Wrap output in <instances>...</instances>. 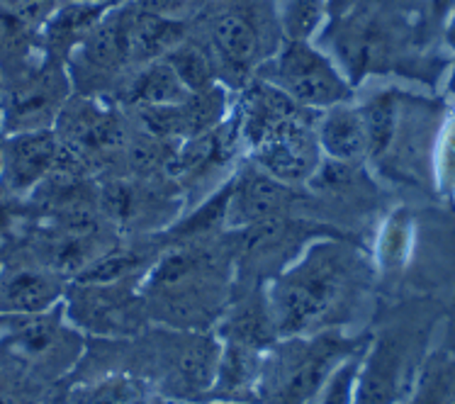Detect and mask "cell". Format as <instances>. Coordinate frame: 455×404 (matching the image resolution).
Segmentation results:
<instances>
[{
  "label": "cell",
  "instance_id": "obj_1",
  "mask_svg": "<svg viewBox=\"0 0 455 404\" xmlns=\"http://www.w3.org/2000/svg\"><path fill=\"white\" fill-rule=\"evenodd\" d=\"M375 265L351 236H319L266 285L280 338L344 329L371 297Z\"/></svg>",
  "mask_w": 455,
  "mask_h": 404
},
{
  "label": "cell",
  "instance_id": "obj_2",
  "mask_svg": "<svg viewBox=\"0 0 455 404\" xmlns=\"http://www.w3.org/2000/svg\"><path fill=\"white\" fill-rule=\"evenodd\" d=\"M234 273V232L168 246L140 285L151 324L180 331H212L232 302Z\"/></svg>",
  "mask_w": 455,
  "mask_h": 404
},
{
  "label": "cell",
  "instance_id": "obj_3",
  "mask_svg": "<svg viewBox=\"0 0 455 404\" xmlns=\"http://www.w3.org/2000/svg\"><path fill=\"white\" fill-rule=\"evenodd\" d=\"M322 113L292 103L288 95L260 78L243 85L236 132L260 170L285 186L315 178L324 163L319 147Z\"/></svg>",
  "mask_w": 455,
  "mask_h": 404
},
{
  "label": "cell",
  "instance_id": "obj_4",
  "mask_svg": "<svg viewBox=\"0 0 455 404\" xmlns=\"http://www.w3.org/2000/svg\"><path fill=\"white\" fill-rule=\"evenodd\" d=\"M371 341L372 334L348 337L344 329L278 338L263 356L259 404H315L336 368Z\"/></svg>",
  "mask_w": 455,
  "mask_h": 404
},
{
  "label": "cell",
  "instance_id": "obj_5",
  "mask_svg": "<svg viewBox=\"0 0 455 404\" xmlns=\"http://www.w3.org/2000/svg\"><path fill=\"white\" fill-rule=\"evenodd\" d=\"M88 338L66 320L64 305L39 314L0 317V353L42 390L54 392L71 377Z\"/></svg>",
  "mask_w": 455,
  "mask_h": 404
},
{
  "label": "cell",
  "instance_id": "obj_6",
  "mask_svg": "<svg viewBox=\"0 0 455 404\" xmlns=\"http://www.w3.org/2000/svg\"><path fill=\"white\" fill-rule=\"evenodd\" d=\"M54 134L66 159L93 178H124L132 130L110 100L71 95L59 115Z\"/></svg>",
  "mask_w": 455,
  "mask_h": 404
},
{
  "label": "cell",
  "instance_id": "obj_7",
  "mask_svg": "<svg viewBox=\"0 0 455 404\" xmlns=\"http://www.w3.org/2000/svg\"><path fill=\"white\" fill-rule=\"evenodd\" d=\"M256 78L278 88L292 103L316 113L354 100L348 75L324 51L299 39H285L283 47L260 64Z\"/></svg>",
  "mask_w": 455,
  "mask_h": 404
},
{
  "label": "cell",
  "instance_id": "obj_8",
  "mask_svg": "<svg viewBox=\"0 0 455 404\" xmlns=\"http://www.w3.org/2000/svg\"><path fill=\"white\" fill-rule=\"evenodd\" d=\"M140 285L141 281H68L61 300L66 320L85 338L124 341L140 337L151 327Z\"/></svg>",
  "mask_w": 455,
  "mask_h": 404
},
{
  "label": "cell",
  "instance_id": "obj_9",
  "mask_svg": "<svg viewBox=\"0 0 455 404\" xmlns=\"http://www.w3.org/2000/svg\"><path fill=\"white\" fill-rule=\"evenodd\" d=\"M127 18L130 0L115 5L84 44L68 57L66 71L76 95L112 100L120 93L122 85L127 83V78L137 71L132 64Z\"/></svg>",
  "mask_w": 455,
  "mask_h": 404
},
{
  "label": "cell",
  "instance_id": "obj_10",
  "mask_svg": "<svg viewBox=\"0 0 455 404\" xmlns=\"http://www.w3.org/2000/svg\"><path fill=\"white\" fill-rule=\"evenodd\" d=\"M71 95L74 85L66 64L42 54L28 68L3 81L0 134L54 130Z\"/></svg>",
  "mask_w": 455,
  "mask_h": 404
},
{
  "label": "cell",
  "instance_id": "obj_11",
  "mask_svg": "<svg viewBox=\"0 0 455 404\" xmlns=\"http://www.w3.org/2000/svg\"><path fill=\"white\" fill-rule=\"evenodd\" d=\"M100 212L120 236L166 232L186 198L171 178H102Z\"/></svg>",
  "mask_w": 455,
  "mask_h": 404
},
{
  "label": "cell",
  "instance_id": "obj_12",
  "mask_svg": "<svg viewBox=\"0 0 455 404\" xmlns=\"http://www.w3.org/2000/svg\"><path fill=\"white\" fill-rule=\"evenodd\" d=\"M263 37V20L256 8L236 3L214 12L207 20L204 47L212 57L220 81L224 78L234 88H243L249 83L251 71H259L260 64L266 61Z\"/></svg>",
  "mask_w": 455,
  "mask_h": 404
},
{
  "label": "cell",
  "instance_id": "obj_13",
  "mask_svg": "<svg viewBox=\"0 0 455 404\" xmlns=\"http://www.w3.org/2000/svg\"><path fill=\"white\" fill-rule=\"evenodd\" d=\"M68 288L64 275L37 261L28 249L0 265V317L39 314L61 305Z\"/></svg>",
  "mask_w": 455,
  "mask_h": 404
},
{
  "label": "cell",
  "instance_id": "obj_14",
  "mask_svg": "<svg viewBox=\"0 0 455 404\" xmlns=\"http://www.w3.org/2000/svg\"><path fill=\"white\" fill-rule=\"evenodd\" d=\"M61 161V144L54 130L3 134V170L0 190L12 198L29 195L49 178Z\"/></svg>",
  "mask_w": 455,
  "mask_h": 404
},
{
  "label": "cell",
  "instance_id": "obj_15",
  "mask_svg": "<svg viewBox=\"0 0 455 404\" xmlns=\"http://www.w3.org/2000/svg\"><path fill=\"white\" fill-rule=\"evenodd\" d=\"M295 190L280 183L256 163L243 166L229 180V200H227V232L259 225L275 217H290L295 210Z\"/></svg>",
  "mask_w": 455,
  "mask_h": 404
},
{
  "label": "cell",
  "instance_id": "obj_16",
  "mask_svg": "<svg viewBox=\"0 0 455 404\" xmlns=\"http://www.w3.org/2000/svg\"><path fill=\"white\" fill-rule=\"evenodd\" d=\"M132 113L137 115L141 127L154 137L183 144V141L203 137L224 124L227 91L222 85H214L204 93H190L183 103L168 105V107L132 110Z\"/></svg>",
  "mask_w": 455,
  "mask_h": 404
},
{
  "label": "cell",
  "instance_id": "obj_17",
  "mask_svg": "<svg viewBox=\"0 0 455 404\" xmlns=\"http://www.w3.org/2000/svg\"><path fill=\"white\" fill-rule=\"evenodd\" d=\"M120 5V3H117ZM115 3H95V0H61V5L52 12V18L39 29L42 54L66 64L76 49L84 44L88 35L98 28Z\"/></svg>",
  "mask_w": 455,
  "mask_h": 404
},
{
  "label": "cell",
  "instance_id": "obj_18",
  "mask_svg": "<svg viewBox=\"0 0 455 404\" xmlns=\"http://www.w3.org/2000/svg\"><path fill=\"white\" fill-rule=\"evenodd\" d=\"M222 341L217 376H214L212 390L207 395V402L227 404H259V383L260 368H263V351L243 346L236 341Z\"/></svg>",
  "mask_w": 455,
  "mask_h": 404
},
{
  "label": "cell",
  "instance_id": "obj_19",
  "mask_svg": "<svg viewBox=\"0 0 455 404\" xmlns=\"http://www.w3.org/2000/svg\"><path fill=\"white\" fill-rule=\"evenodd\" d=\"M59 390L66 404H173L149 380L132 373H100Z\"/></svg>",
  "mask_w": 455,
  "mask_h": 404
},
{
  "label": "cell",
  "instance_id": "obj_20",
  "mask_svg": "<svg viewBox=\"0 0 455 404\" xmlns=\"http://www.w3.org/2000/svg\"><path fill=\"white\" fill-rule=\"evenodd\" d=\"M319 147L326 161L363 163L368 159V132L358 105H336L319 117Z\"/></svg>",
  "mask_w": 455,
  "mask_h": 404
},
{
  "label": "cell",
  "instance_id": "obj_21",
  "mask_svg": "<svg viewBox=\"0 0 455 404\" xmlns=\"http://www.w3.org/2000/svg\"><path fill=\"white\" fill-rule=\"evenodd\" d=\"M188 95L190 91L178 81L166 59H156L147 67L137 68L110 103L124 105L130 110H147V107H168V105L183 103Z\"/></svg>",
  "mask_w": 455,
  "mask_h": 404
},
{
  "label": "cell",
  "instance_id": "obj_22",
  "mask_svg": "<svg viewBox=\"0 0 455 404\" xmlns=\"http://www.w3.org/2000/svg\"><path fill=\"white\" fill-rule=\"evenodd\" d=\"M404 404H455V353L436 348L424 356Z\"/></svg>",
  "mask_w": 455,
  "mask_h": 404
},
{
  "label": "cell",
  "instance_id": "obj_23",
  "mask_svg": "<svg viewBox=\"0 0 455 404\" xmlns=\"http://www.w3.org/2000/svg\"><path fill=\"white\" fill-rule=\"evenodd\" d=\"M37 226L39 215L29 200L0 190V265L28 249Z\"/></svg>",
  "mask_w": 455,
  "mask_h": 404
},
{
  "label": "cell",
  "instance_id": "obj_24",
  "mask_svg": "<svg viewBox=\"0 0 455 404\" xmlns=\"http://www.w3.org/2000/svg\"><path fill=\"white\" fill-rule=\"evenodd\" d=\"M42 57L39 32L12 15L0 12V75L3 81Z\"/></svg>",
  "mask_w": 455,
  "mask_h": 404
},
{
  "label": "cell",
  "instance_id": "obj_25",
  "mask_svg": "<svg viewBox=\"0 0 455 404\" xmlns=\"http://www.w3.org/2000/svg\"><path fill=\"white\" fill-rule=\"evenodd\" d=\"M164 59H166L168 67L173 68L178 81L186 85L190 93H204L214 85H222L212 57H210V51H207L203 42H193V39L186 37L178 47L171 49Z\"/></svg>",
  "mask_w": 455,
  "mask_h": 404
},
{
  "label": "cell",
  "instance_id": "obj_26",
  "mask_svg": "<svg viewBox=\"0 0 455 404\" xmlns=\"http://www.w3.org/2000/svg\"><path fill=\"white\" fill-rule=\"evenodd\" d=\"M431 166L438 193L446 200H455V110L438 124Z\"/></svg>",
  "mask_w": 455,
  "mask_h": 404
},
{
  "label": "cell",
  "instance_id": "obj_27",
  "mask_svg": "<svg viewBox=\"0 0 455 404\" xmlns=\"http://www.w3.org/2000/svg\"><path fill=\"white\" fill-rule=\"evenodd\" d=\"M324 18H329V0H288V8L283 15L285 39L309 42Z\"/></svg>",
  "mask_w": 455,
  "mask_h": 404
},
{
  "label": "cell",
  "instance_id": "obj_28",
  "mask_svg": "<svg viewBox=\"0 0 455 404\" xmlns=\"http://www.w3.org/2000/svg\"><path fill=\"white\" fill-rule=\"evenodd\" d=\"M411 219L407 212L397 210L395 215L385 222V229L380 234V251H378V265L382 271H400L409 254V225Z\"/></svg>",
  "mask_w": 455,
  "mask_h": 404
},
{
  "label": "cell",
  "instance_id": "obj_29",
  "mask_svg": "<svg viewBox=\"0 0 455 404\" xmlns=\"http://www.w3.org/2000/svg\"><path fill=\"white\" fill-rule=\"evenodd\" d=\"M52 392L32 383L8 356L0 353V404H42Z\"/></svg>",
  "mask_w": 455,
  "mask_h": 404
},
{
  "label": "cell",
  "instance_id": "obj_30",
  "mask_svg": "<svg viewBox=\"0 0 455 404\" xmlns=\"http://www.w3.org/2000/svg\"><path fill=\"white\" fill-rule=\"evenodd\" d=\"M363 358H365V351L355 353L336 368V373L329 377V383L322 390V395L316 397L315 404H354Z\"/></svg>",
  "mask_w": 455,
  "mask_h": 404
},
{
  "label": "cell",
  "instance_id": "obj_31",
  "mask_svg": "<svg viewBox=\"0 0 455 404\" xmlns=\"http://www.w3.org/2000/svg\"><path fill=\"white\" fill-rule=\"evenodd\" d=\"M59 5L61 0H0V12L12 15L39 32Z\"/></svg>",
  "mask_w": 455,
  "mask_h": 404
},
{
  "label": "cell",
  "instance_id": "obj_32",
  "mask_svg": "<svg viewBox=\"0 0 455 404\" xmlns=\"http://www.w3.org/2000/svg\"><path fill=\"white\" fill-rule=\"evenodd\" d=\"M137 8L154 12V15H164V18L178 20V15L188 10L196 0H132Z\"/></svg>",
  "mask_w": 455,
  "mask_h": 404
},
{
  "label": "cell",
  "instance_id": "obj_33",
  "mask_svg": "<svg viewBox=\"0 0 455 404\" xmlns=\"http://www.w3.org/2000/svg\"><path fill=\"white\" fill-rule=\"evenodd\" d=\"M355 5H358V0H329V18H344V15H348Z\"/></svg>",
  "mask_w": 455,
  "mask_h": 404
},
{
  "label": "cell",
  "instance_id": "obj_34",
  "mask_svg": "<svg viewBox=\"0 0 455 404\" xmlns=\"http://www.w3.org/2000/svg\"><path fill=\"white\" fill-rule=\"evenodd\" d=\"M448 28H446V37H448V44L455 49V3L453 8H451V12H448Z\"/></svg>",
  "mask_w": 455,
  "mask_h": 404
},
{
  "label": "cell",
  "instance_id": "obj_35",
  "mask_svg": "<svg viewBox=\"0 0 455 404\" xmlns=\"http://www.w3.org/2000/svg\"><path fill=\"white\" fill-rule=\"evenodd\" d=\"M42 404H66V402H64V400H61V395L54 397V392H52V395H49L47 400H44V402H42Z\"/></svg>",
  "mask_w": 455,
  "mask_h": 404
},
{
  "label": "cell",
  "instance_id": "obj_36",
  "mask_svg": "<svg viewBox=\"0 0 455 404\" xmlns=\"http://www.w3.org/2000/svg\"><path fill=\"white\" fill-rule=\"evenodd\" d=\"M0 170H3V134H0Z\"/></svg>",
  "mask_w": 455,
  "mask_h": 404
},
{
  "label": "cell",
  "instance_id": "obj_37",
  "mask_svg": "<svg viewBox=\"0 0 455 404\" xmlns=\"http://www.w3.org/2000/svg\"><path fill=\"white\" fill-rule=\"evenodd\" d=\"M0 105H3V75H0Z\"/></svg>",
  "mask_w": 455,
  "mask_h": 404
},
{
  "label": "cell",
  "instance_id": "obj_38",
  "mask_svg": "<svg viewBox=\"0 0 455 404\" xmlns=\"http://www.w3.org/2000/svg\"><path fill=\"white\" fill-rule=\"evenodd\" d=\"M451 91H453V95H455V74H453V81H451Z\"/></svg>",
  "mask_w": 455,
  "mask_h": 404
},
{
  "label": "cell",
  "instance_id": "obj_39",
  "mask_svg": "<svg viewBox=\"0 0 455 404\" xmlns=\"http://www.w3.org/2000/svg\"><path fill=\"white\" fill-rule=\"evenodd\" d=\"M212 404H227V402H212Z\"/></svg>",
  "mask_w": 455,
  "mask_h": 404
}]
</instances>
